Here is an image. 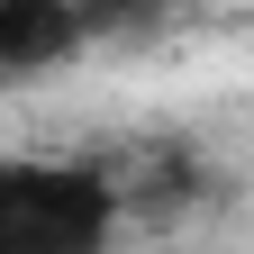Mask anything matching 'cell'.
<instances>
[{
    "mask_svg": "<svg viewBox=\"0 0 254 254\" xmlns=\"http://www.w3.org/2000/svg\"><path fill=\"white\" fill-rule=\"evenodd\" d=\"M118 190L91 164L0 154V254H109Z\"/></svg>",
    "mask_w": 254,
    "mask_h": 254,
    "instance_id": "1",
    "label": "cell"
},
{
    "mask_svg": "<svg viewBox=\"0 0 254 254\" xmlns=\"http://www.w3.org/2000/svg\"><path fill=\"white\" fill-rule=\"evenodd\" d=\"M91 46L82 27V0H0V82H27V73H55Z\"/></svg>",
    "mask_w": 254,
    "mask_h": 254,
    "instance_id": "2",
    "label": "cell"
},
{
    "mask_svg": "<svg viewBox=\"0 0 254 254\" xmlns=\"http://www.w3.org/2000/svg\"><path fill=\"white\" fill-rule=\"evenodd\" d=\"M164 9H173V0H82V27H91V46H109V37H154Z\"/></svg>",
    "mask_w": 254,
    "mask_h": 254,
    "instance_id": "3",
    "label": "cell"
}]
</instances>
